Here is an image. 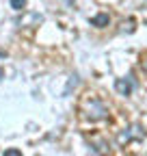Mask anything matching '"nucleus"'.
Masks as SVG:
<instances>
[{"label": "nucleus", "mask_w": 147, "mask_h": 156, "mask_svg": "<svg viewBox=\"0 0 147 156\" xmlns=\"http://www.w3.org/2000/svg\"><path fill=\"white\" fill-rule=\"evenodd\" d=\"M108 24H110V17H108V13H100V15H95V17H91V26L104 28V26H108Z\"/></svg>", "instance_id": "obj_4"}, {"label": "nucleus", "mask_w": 147, "mask_h": 156, "mask_svg": "<svg viewBox=\"0 0 147 156\" xmlns=\"http://www.w3.org/2000/svg\"><path fill=\"white\" fill-rule=\"evenodd\" d=\"M141 136H145V130H143V126H138V124H132V126H128L125 130H121L119 134H117V143H130L132 139H141Z\"/></svg>", "instance_id": "obj_2"}, {"label": "nucleus", "mask_w": 147, "mask_h": 156, "mask_svg": "<svg viewBox=\"0 0 147 156\" xmlns=\"http://www.w3.org/2000/svg\"><path fill=\"white\" fill-rule=\"evenodd\" d=\"M115 89H117L121 95H130V93L136 89L134 76H132V74H128L125 78H117V80H115Z\"/></svg>", "instance_id": "obj_3"}, {"label": "nucleus", "mask_w": 147, "mask_h": 156, "mask_svg": "<svg viewBox=\"0 0 147 156\" xmlns=\"http://www.w3.org/2000/svg\"><path fill=\"white\" fill-rule=\"evenodd\" d=\"M93 145H95L93 150H95L97 154H102V156L108 154V145H106V141H93Z\"/></svg>", "instance_id": "obj_5"}, {"label": "nucleus", "mask_w": 147, "mask_h": 156, "mask_svg": "<svg viewBox=\"0 0 147 156\" xmlns=\"http://www.w3.org/2000/svg\"><path fill=\"white\" fill-rule=\"evenodd\" d=\"M76 85H78V76L74 74V76L69 78V83H67V87H65V95H69V91H71L74 87H76Z\"/></svg>", "instance_id": "obj_6"}, {"label": "nucleus", "mask_w": 147, "mask_h": 156, "mask_svg": "<svg viewBox=\"0 0 147 156\" xmlns=\"http://www.w3.org/2000/svg\"><path fill=\"white\" fill-rule=\"evenodd\" d=\"M91 122H100L104 119V117H108V108L102 100H97V98H93V100L87 102V113H84Z\"/></svg>", "instance_id": "obj_1"}, {"label": "nucleus", "mask_w": 147, "mask_h": 156, "mask_svg": "<svg viewBox=\"0 0 147 156\" xmlns=\"http://www.w3.org/2000/svg\"><path fill=\"white\" fill-rule=\"evenodd\" d=\"M143 69H145V72H147V61H143Z\"/></svg>", "instance_id": "obj_9"}, {"label": "nucleus", "mask_w": 147, "mask_h": 156, "mask_svg": "<svg viewBox=\"0 0 147 156\" xmlns=\"http://www.w3.org/2000/svg\"><path fill=\"white\" fill-rule=\"evenodd\" d=\"M5 156H22V152H20V150H15V147H11V150L5 152Z\"/></svg>", "instance_id": "obj_8"}, {"label": "nucleus", "mask_w": 147, "mask_h": 156, "mask_svg": "<svg viewBox=\"0 0 147 156\" xmlns=\"http://www.w3.org/2000/svg\"><path fill=\"white\" fill-rule=\"evenodd\" d=\"M11 7H13L15 11H22V9L26 7V0H11Z\"/></svg>", "instance_id": "obj_7"}, {"label": "nucleus", "mask_w": 147, "mask_h": 156, "mask_svg": "<svg viewBox=\"0 0 147 156\" xmlns=\"http://www.w3.org/2000/svg\"><path fill=\"white\" fill-rule=\"evenodd\" d=\"M0 76H2V72H0Z\"/></svg>", "instance_id": "obj_10"}]
</instances>
